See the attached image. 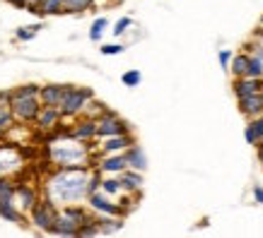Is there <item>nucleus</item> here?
Listing matches in <instances>:
<instances>
[{
    "mask_svg": "<svg viewBox=\"0 0 263 238\" xmlns=\"http://www.w3.org/2000/svg\"><path fill=\"white\" fill-rule=\"evenodd\" d=\"M239 111L247 116V118H256L263 113V92H256V94L241 96L239 99Z\"/></svg>",
    "mask_w": 263,
    "mask_h": 238,
    "instance_id": "obj_14",
    "label": "nucleus"
},
{
    "mask_svg": "<svg viewBox=\"0 0 263 238\" xmlns=\"http://www.w3.org/2000/svg\"><path fill=\"white\" fill-rule=\"evenodd\" d=\"M244 137L249 144H261L263 142V113L256 118H249V125L244 127Z\"/></svg>",
    "mask_w": 263,
    "mask_h": 238,
    "instance_id": "obj_19",
    "label": "nucleus"
},
{
    "mask_svg": "<svg viewBox=\"0 0 263 238\" xmlns=\"http://www.w3.org/2000/svg\"><path fill=\"white\" fill-rule=\"evenodd\" d=\"M119 181H121V185H123V192H138L143 188V171L126 168L123 174H119Z\"/></svg>",
    "mask_w": 263,
    "mask_h": 238,
    "instance_id": "obj_18",
    "label": "nucleus"
},
{
    "mask_svg": "<svg viewBox=\"0 0 263 238\" xmlns=\"http://www.w3.org/2000/svg\"><path fill=\"white\" fill-rule=\"evenodd\" d=\"M10 5H15V8H20V10H27V0H8Z\"/></svg>",
    "mask_w": 263,
    "mask_h": 238,
    "instance_id": "obj_36",
    "label": "nucleus"
},
{
    "mask_svg": "<svg viewBox=\"0 0 263 238\" xmlns=\"http://www.w3.org/2000/svg\"><path fill=\"white\" fill-rule=\"evenodd\" d=\"M3 174H5V171H3V164H0V176H3Z\"/></svg>",
    "mask_w": 263,
    "mask_h": 238,
    "instance_id": "obj_38",
    "label": "nucleus"
},
{
    "mask_svg": "<svg viewBox=\"0 0 263 238\" xmlns=\"http://www.w3.org/2000/svg\"><path fill=\"white\" fill-rule=\"evenodd\" d=\"M68 135H72L75 140H82V142H89V140H95L97 137V118H82L78 120L75 125H72V130L68 133Z\"/></svg>",
    "mask_w": 263,
    "mask_h": 238,
    "instance_id": "obj_11",
    "label": "nucleus"
},
{
    "mask_svg": "<svg viewBox=\"0 0 263 238\" xmlns=\"http://www.w3.org/2000/svg\"><path fill=\"white\" fill-rule=\"evenodd\" d=\"M247 77H263V58L258 53H254V56L249 58Z\"/></svg>",
    "mask_w": 263,
    "mask_h": 238,
    "instance_id": "obj_29",
    "label": "nucleus"
},
{
    "mask_svg": "<svg viewBox=\"0 0 263 238\" xmlns=\"http://www.w3.org/2000/svg\"><path fill=\"white\" fill-rule=\"evenodd\" d=\"M97 168L106 176H119L123 174L128 168V161H126V154L121 152V154H104V159L97 161Z\"/></svg>",
    "mask_w": 263,
    "mask_h": 238,
    "instance_id": "obj_8",
    "label": "nucleus"
},
{
    "mask_svg": "<svg viewBox=\"0 0 263 238\" xmlns=\"http://www.w3.org/2000/svg\"><path fill=\"white\" fill-rule=\"evenodd\" d=\"M109 29V19L106 17H97L95 22H92V27H89V41H102L104 32Z\"/></svg>",
    "mask_w": 263,
    "mask_h": 238,
    "instance_id": "obj_25",
    "label": "nucleus"
},
{
    "mask_svg": "<svg viewBox=\"0 0 263 238\" xmlns=\"http://www.w3.org/2000/svg\"><path fill=\"white\" fill-rule=\"evenodd\" d=\"M130 27H133V19H130V17H121V19H116V24H114L111 34L119 39V36H123V34L130 29Z\"/></svg>",
    "mask_w": 263,
    "mask_h": 238,
    "instance_id": "obj_31",
    "label": "nucleus"
},
{
    "mask_svg": "<svg viewBox=\"0 0 263 238\" xmlns=\"http://www.w3.org/2000/svg\"><path fill=\"white\" fill-rule=\"evenodd\" d=\"M65 84H44L39 89V99L44 106H58L61 103V96H63Z\"/></svg>",
    "mask_w": 263,
    "mask_h": 238,
    "instance_id": "obj_20",
    "label": "nucleus"
},
{
    "mask_svg": "<svg viewBox=\"0 0 263 238\" xmlns=\"http://www.w3.org/2000/svg\"><path fill=\"white\" fill-rule=\"evenodd\" d=\"M121 82H123V87H138L140 82H143V72L133 68V70H126L121 75Z\"/></svg>",
    "mask_w": 263,
    "mask_h": 238,
    "instance_id": "obj_28",
    "label": "nucleus"
},
{
    "mask_svg": "<svg viewBox=\"0 0 263 238\" xmlns=\"http://www.w3.org/2000/svg\"><path fill=\"white\" fill-rule=\"evenodd\" d=\"M102 190L106 192V195H121L123 192V185H121V181H119V176H111V178H104L102 181Z\"/></svg>",
    "mask_w": 263,
    "mask_h": 238,
    "instance_id": "obj_27",
    "label": "nucleus"
},
{
    "mask_svg": "<svg viewBox=\"0 0 263 238\" xmlns=\"http://www.w3.org/2000/svg\"><path fill=\"white\" fill-rule=\"evenodd\" d=\"M97 0H65V12L70 15H80V12H87V10L95 8Z\"/></svg>",
    "mask_w": 263,
    "mask_h": 238,
    "instance_id": "obj_24",
    "label": "nucleus"
},
{
    "mask_svg": "<svg viewBox=\"0 0 263 238\" xmlns=\"http://www.w3.org/2000/svg\"><path fill=\"white\" fill-rule=\"evenodd\" d=\"M92 99H95V92L89 87H72V84H65L58 109H61V113H63L65 118H75V116H80V113L87 111V106Z\"/></svg>",
    "mask_w": 263,
    "mask_h": 238,
    "instance_id": "obj_4",
    "label": "nucleus"
},
{
    "mask_svg": "<svg viewBox=\"0 0 263 238\" xmlns=\"http://www.w3.org/2000/svg\"><path fill=\"white\" fill-rule=\"evenodd\" d=\"M12 127H15V116H12L8 103H0V137L10 133Z\"/></svg>",
    "mask_w": 263,
    "mask_h": 238,
    "instance_id": "obj_23",
    "label": "nucleus"
},
{
    "mask_svg": "<svg viewBox=\"0 0 263 238\" xmlns=\"http://www.w3.org/2000/svg\"><path fill=\"white\" fill-rule=\"evenodd\" d=\"M15 188L17 185H12L5 176H0V202L3 200H15Z\"/></svg>",
    "mask_w": 263,
    "mask_h": 238,
    "instance_id": "obj_30",
    "label": "nucleus"
},
{
    "mask_svg": "<svg viewBox=\"0 0 263 238\" xmlns=\"http://www.w3.org/2000/svg\"><path fill=\"white\" fill-rule=\"evenodd\" d=\"M87 205H89V209L97 212L99 217H123L126 214V209H123L121 205H116V202L111 200V195H106L102 188L95 190V192H89Z\"/></svg>",
    "mask_w": 263,
    "mask_h": 238,
    "instance_id": "obj_6",
    "label": "nucleus"
},
{
    "mask_svg": "<svg viewBox=\"0 0 263 238\" xmlns=\"http://www.w3.org/2000/svg\"><path fill=\"white\" fill-rule=\"evenodd\" d=\"M232 56H234V53H232V51H227V48H222V51H220V53H217V58H220V65H222L224 70H230Z\"/></svg>",
    "mask_w": 263,
    "mask_h": 238,
    "instance_id": "obj_33",
    "label": "nucleus"
},
{
    "mask_svg": "<svg viewBox=\"0 0 263 238\" xmlns=\"http://www.w3.org/2000/svg\"><path fill=\"white\" fill-rule=\"evenodd\" d=\"M130 133V125L126 120H121L116 113L104 111L99 118H97V137H114V135H126Z\"/></svg>",
    "mask_w": 263,
    "mask_h": 238,
    "instance_id": "obj_7",
    "label": "nucleus"
},
{
    "mask_svg": "<svg viewBox=\"0 0 263 238\" xmlns=\"http://www.w3.org/2000/svg\"><path fill=\"white\" fill-rule=\"evenodd\" d=\"M0 217H3V222L17 224V226H27L24 212L17 207L15 200H3V202H0Z\"/></svg>",
    "mask_w": 263,
    "mask_h": 238,
    "instance_id": "obj_15",
    "label": "nucleus"
},
{
    "mask_svg": "<svg viewBox=\"0 0 263 238\" xmlns=\"http://www.w3.org/2000/svg\"><path fill=\"white\" fill-rule=\"evenodd\" d=\"M109 3H121V0H109Z\"/></svg>",
    "mask_w": 263,
    "mask_h": 238,
    "instance_id": "obj_39",
    "label": "nucleus"
},
{
    "mask_svg": "<svg viewBox=\"0 0 263 238\" xmlns=\"http://www.w3.org/2000/svg\"><path fill=\"white\" fill-rule=\"evenodd\" d=\"M254 200L258 202V205H263V188H258V185L254 188Z\"/></svg>",
    "mask_w": 263,
    "mask_h": 238,
    "instance_id": "obj_34",
    "label": "nucleus"
},
{
    "mask_svg": "<svg viewBox=\"0 0 263 238\" xmlns=\"http://www.w3.org/2000/svg\"><path fill=\"white\" fill-rule=\"evenodd\" d=\"M261 24H263V17H261Z\"/></svg>",
    "mask_w": 263,
    "mask_h": 238,
    "instance_id": "obj_40",
    "label": "nucleus"
},
{
    "mask_svg": "<svg viewBox=\"0 0 263 238\" xmlns=\"http://www.w3.org/2000/svg\"><path fill=\"white\" fill-rule=\"evenodd\" d=\"M256 149H258V161L263 164V142H261V144H256Z\"/></svg>",
    "mask_w": 263,
    "mask_h": 238,
    "instance_id": "obj_37",
    "label": "nucleus"
},
{
    "mask_svg": "<svg viewBox=\"0 0 263 238\" xmlns=\"http://www.w3.org/2000/svg\"><path fill=\"white\" fill-rule=\"evenodd\" d=\"M48 157L53 166H95L89 147L72 135L61 137V140L53 137L48 142Z\"/></svg>",
    "mask_w": 263,
    "mask_h": 238,
    "instance_id": "obj_2",
    "label": "nucleus"
},
{
    "mask_svg": "<svg viewBox=\"0 0 263 238\" xmlns=\"http://www.w3.org/2000/svg\"><path fill=\"white\" fill-rule=\"evenodd\" d=\"M78 231H80V224L72 222L68 214H63L61 209H58V219L53 224V231H51V236H78Z\"/></svg>",
    "mask_w": 263,
    "mask_h": 238,
    "instance_id": "obj_16",
    "label": "nucleus"
},
{
    "mask_svg": "<svg viewBox=\"0 0 263 238\" xmlns=\"http://www.w3.org/2000/svg\"><path fill=\"white\" fill-rule=\"evenodd\" d=\"M133 142H136V140L130 137V133H126V135L104 137V142H102V154H121V152H126Z\"/></svg>",
    "mask_w": 263,
    "mask_h": 238,
    "instance_id": "obj_12",
    "label": "nucleus"
},
{
    "mask_svg": "<svg viewBox=\"0 0 263 238\" xmlns=\"http://www.w3.org/2000/svg\"><path fill=\"white\" fill-rule=\"evenodd\" d=\"M89 178L92 166H56L44 181L46 200L61 207L82 205L89 198Z\"/></svg>",
    "mask_w": 263,
    "mask_h": 238,
    "instance_id": "obj_1",
    "label": "nucleus"
},
{
    "mask_svg": "<svg viewBox=\"0 0 263 238\" xmlns=\"http://www.w3.org/2000/svg\"><path fill=\"white\" fill-rule=\"evenodd\" d=\"M15 202H17V207L22 209V212H29L36 202H39V192L34 190L32 185H17L15 188Z\"/></svg>",
    "mask_w": 263,
    "mask_h": 238,
    "instance_id": "obj_13",
    "label": "nucleus"
},
{
    "mask_svg": "<svg viewBox=\"0 0 263 238\" xmlns=\"http://www.w3.org/2000/svg\"><path fill=\"white\" fill-rule=\"evenodd\" d=\"M39 29H41V22H34V24H24V27H20L15 32V36L20 41H32L36 34H39Z\"/></svg>",
    "mask_w": 263,
    "mask_h": 238,
    "instance_id": "obj_26",
    "label": "nucleus"
},
{
    "mask_svg": "<svg viewBox=\"0 0 263 238\" xmlns=\"http://www.w3.org/2000/svg\"><path fill=\"white\" fill-rule=\"evenodd\" d=\"M123 154H126L128 168H136V171H145V168H147V154H145V149L140 144L133 142Z\"/></svg>",
    "mask_w": 263,
    "mask_h": 238,
    "instance_id": "obj_17",
    "label": "nucleus"
},
{
    "mask_svg": "<svg viewBox=\"0 0 263 238\" xmlns=\"http://www.w3.org/2000/svg\"><path fill=\"white\" fill-rule=\"evenodd\" d=\"M234 94L237 99L249 94H256V92H263V77H234Z\"/></svg>",
    "mask_w": 263,
    "mask_h": 238,
    "instance_id": "obj_10",
    "label": "nucleus"
},
{
    "mask_svg": "<svg viewBox=\"0 0 263 238\" xmlns=\"http://www.w3.org/2000/svg\"><path fill=\"white\" fill-rule=\"evenodd\" d=\"M99 51H102V56H119V53L126 51V46L123 44H102Z\"/></svg>",
    "mask_w": 263,
    "mask_h": 238,
    "instance_id": "obj_32",
    "label": "nucleus"
},
{
    "mask_svg": "<svg viewBox=\"0 0 263 238\" xmlns=\"http://www.w3.org/2000/svg\"><path fill=\"white\" fill-rule=\"evenodd\" d=\"M10 101H12V92H0V103H8L10 106Z\"/></svg>",
    "mask_w": 263,
    "mask_h": 238,
    "instance_id": "obj_35",
    "label": "nucleus"
},
{
    "mask_svg": "<svg viewBox=\"0 0 263 238\" xmlns=\"http://www.w3.org/2000/svg\"><path fill=\"white\" fill-rule=\"evenodd\" d=\"M249 53H237L232 56V63H230V72L234 77H247V70H249Z\"/></svg>",
    "mask_w": 263,
    "mask_h": 238,
    "instance_id": "obj_21",
    "label": "nucleus"
},
{
    "mask_svg": "<svg viewBox=\"0 0 263 238\" xmlns=\"http://www.w3.org/2000/svg\"><path fill=\"white\" fill-rule=\"evenodd\" d=\"M58 219V207L51 202V200H41L29 209V222L34 224V229L41 231V233H51L53 231V224Z\"/></svg>",
    "mask_w": 263,
    "mask_h": 238,
    "instance_id": "obj_5",
    "label": "nucleus"
},
{
    "mask_svg": "<svg viewBox=\"0 0 263 238\" xmlns=\"http://www.w3.org/2000/svg\"><path fill=\"white\" fill-rule=\"evenodd\" d=\"M61 12H65V0H41V5H39L41 17L61 15Z\"/></svg>",
    "mask_w": 263,
    "mask_h": 238,
    "instance_id": "obj_22",
    "label": "nucleus"
},
{
    "mask_svg": "<svg viewBox=\"0 0 263 238\" xmlns=\"http://www.w3.org/2000/svg\"><path fill=\"white\" fill-rule=\"evenodd\" d=\"M39 84H24V87L12 89V101H10V111L15 120L22 123H36L44 103L39 99Z\"/></svg>",
    "mask_w": 263,
    "mask_h": 238,
    "instance_id": "obj_3",
    "label": "nucleus"
},
{
    "mask_svg": "<svg viewBox=\"0 0 263 238\" xmlns=\"http://www.w3.org/2000/svg\"><path fill=\"white\" fill-rule=\"evenodd\" d=\"M65 116L61 113V109L58 106H44L39 113V118H36V125L41 127V130H56L58 125H61V120H63Z\"/></svg>",
    "mask_w": 263,
    "mask_h": 238,
    "instance_id": "obj_9",
    "label": "nucleus"
}]
</instances>
